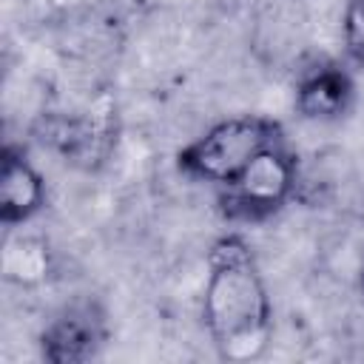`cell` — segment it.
<instances>
[{"label": "cell", "instance_id": "8", "mask_svg": "<svg viewBox=\"0 0 364 364\" xmlns=\"http://www.w3.org/2000/svg\"><path fill=\"white\" fill-rule=\"evenodd\" d=\"M3 279L20 287H37L51 273V250L40 236H9L3 245Z\"/></svg>", "mask_w": 364, "mask_h": 364}, {"label": "cell", "instance_id": "5", "mask_svg": "<svg viewBox=\"0 0 364 364\" xmlns=\"http://www.w3.org/2000/svg\"><path fill=\"white\" fill-rule=\"evenodd\" d=\"M40 142L54 148L77 168H97L114 148V128L102 117H46L37 128Z\"/></svg>", "mask_w": 364, "mask_h": 364}, {"label": "cell", "instance_id": "6", "mask_svg": "<svg viewBox=\"0 0 364 364\" xmlns=\"http://www.w3.org/2000/svg\"><path fill=\"white\" fill-rule=\"evenodd\" d=\"M46 208V179L31 165V159L14 148H3L0 168V222L6 228L26 225Z\"/></svg>", "mask_w": 364, "mask_h": 364}, {"label": "cell", "instance_id": "10", "mask_svg": "<svg viewBox=\"0 0 364 364\" xmlns=\"http://www.w3.org/2000/svg\"><path fill=\"white\" fill-rule=\"evenodd\" d=\"M361 290H364V270H361Z\"/></svg>", "mask_w": 364, "mask_h": 364}, {"label": "cell", "instance_id": "4", "mask_svg": "<svg viewBox=\"0 0 364 364\" xmlns=\"http://www.w3.org/2000/svg\"><path fill=\"white\" fill-rule=\"evenodd\" d=\"M108 341L105 313L91 301L63 307L40 333V353L51 364H80L100 355Z\"/></svg>", "mask_w": 364, "mask_h": 364}, {"label": "cell", "instance_id": "7", "mask_svg": "<svg viewBox=\"0 0 364 364\" xmlns=\"http://www.w3.org/2000/svg\"><path fill=\"white\" fill-rule=\"evenodd\" d=\"M353 100H355L353 77L336 63H321L310 68L296 85V111L299 117L313 122L341 119L353 108Z\"/></svg>", "mask_w": 364, "mask_h": 364}, {"label": "cell", "instance_id": "3", "mask_svg": "<svg viewBox=\"0 0 364 364\" xmlns=\"http://www.w3.org/2000/svg\"><path fill=\"white\" fill-rule=\"evenodd\" d=\"M299 165L284 142L256 154L245 171L222 185V213L236 222H262L279 213L296 193Z\"/></svg>", "mask_w": 364, "mask_h": 364}, {"label": "cell", "instance_id": "9", "mask_svg": "<svg viewBox=\"0 0 364 364\" xmlns=\"http://www.w3.org/2000/svg\"><path fill=\"white\" fill-rule=\"evenodd\" d=\"M341 46L353 63L364 65V0H347L341 14Z\"/></svg>", "mask_w": 364, "mask_h": 364}, {"label": "cell", "instance_id": "2", "mask_svg": "<svg viewBox=\"0 0 364 364\" xmlns=\"http://www.w3.org/2000/svg\"><path fill=\"white\" fill-rule=\"evenodd\" d=\"M276 142H284L276 119L262 114H239L213 122L205 134L191 139L176 154V165L182 173L222 188L236 179L256 154Z\"/></svg>", "mask_w": 364, "mask_h": 364}, {"label": "cell", "instance_id": "1", "mask_svg": "<svg viewBox=\"0 0 364 364\" xmlns=\"http://www.w3.org/2000/svg\"><path fill=\"white\" fill-rule=\"evenodd\" d=\"M202 318L225 361L262 358L273 341L270 293L242 236H222L208 250Z\"/></svg>", "mask_w": 364, "mask_h": 364}]
</instances>
